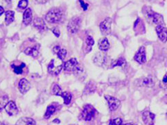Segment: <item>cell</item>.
Instances as JSON below:
<instances>
[{
	"label": "cell",
	"mask_w": 167,
	"mask_h": 125,
	"mask_svg": "<svg viewBox=\"0 0 167 125\" xmlns=\"http://www.w3.org/2000/svg\"><path fill=\"white\" fill-rule=\"evenodd\" d=\"M143 13L146 18L147 21L151 24L155 25L157 26L164 25V22L163 17L161 14L155 13L151 9L150 7L145 6L143 8Z\"/></svg>",
	"instance_id": "obj_1"
},
{
	"label": "cell",
	"mask_w": 167,
	"mask_h": 125,
	"mask_svg": "<svg viewBox=\"0 0 167 125\" xmlns=\"http://www.w3.org/2000/svg\"><path fill=\"white\" fill-rule=\"evenodd\" d=\"M62 12L59 8H54L49 11L47 13L45 18L49 23H58L62 18Z\"/></svg>",
	"instance_id": "obj_2"
},
{
	"label": "cell",
	"mask_w": 167,
	"mask_h": 125,
	"mask_svg": "<svg viewBox=\"0 0 167 125\" xmlns=\"http://www.w3.org/2000/svg\"><path fill=\"white\" fill-rule=\"evenodd\" d=\"M95 113V109L92 105H86L82 112V118L86 121H90L94 118Z\"/></svg>",
	"instance_id": "obj_3"
},
{
	"label": "cell",
	"mask_w": 167,
	"mask_h": 125,
	"mask_svg": "<svg viewBox=\"0 0 167 125\" xmlns=\"http://www.w3.org/2000/svg\"><path fill=\"white\" fill-rule=\"evenodd\" d=\"M64 70L68 72H75V73H80L81 69L78 66V62L75 58H72L69 61L66 62L64 64Z\"/></svg>",
	"instance_id": "obj_4"
},
{
	"label": "cell",
	"mask_w": 167,
	"mask_h": 125,
	"mask_svg": "<svg viewBox=\"0 0 167 125\" xmlns=\"http://www.w3.org/2000/svg\"><path fill=\"white\" fill-rule=\"evenodd\" d=\"M80 24H81V20L79 17H73L69 21V22L68 23L67 29L70 33L75 34L79 31V27H80Z\"/></svg>",
	"instance_id": "obj_5"
},
{
	"label": "cell",
	"mask_w": 167,
	"mask_h": 125,
	"mask_svg": "<svg viewBox=\"0 0 167 125\" xmlns=\"http://www.w3.org/2000/svg\"><path fill=\"white\" fill-rule=\"evenodd\" d=\"M112 22L110 18H106L100 23V30L104 35H108L110 34Z\"/></svg>",
	"instance_id": "obj_6"
},
{
	"label": "cell",
	"mask_w": 167,
	"mask_h": 125,
	"mask_svg": "<svg viewBox=\"0 0 167 125\" xmlns=\"http://www.w3.org/2000/svg\"><path fill=\"white\" fill-rule=\"evenodd\" d=\"M63 69L62 64L56 65L55 60H52L48 65V72L51 75H58Z\"/></svg>",
	"instance_id": "obj_7"
},
{
	"label": "cell",
	"mask_w": 167,
	"mask_h": 125,
	"mask_svg": "<svg viewBox=\"0 0 167 125\" xmlns=\"http://www.w3.org/2000/svg\"><path fill=\"white\" fill-rule=\"evenodd\" d=\"M105 99L107 100L108 105H109V108L110 109V111L113 112L115 111L116 109H118V107L120 106L121 102L120 101L114 96H111L109 95H105Z\"/></svg>",
	"instance_id": "obj_8"
},
{
	"label": "cell",
	"mask_w": 167,
	"mask_h": 125,
	"mask_svg": "<svg viewBox=\"0 0 167 125\" xmlns=\"http://www.w3.org/2000/svg\"><path fill=\"white\" fill-rule=\"evenodd\" d=\"M134 60L139 64H144L146 62V52L145 48L141 47L134 56Z\"/></svg>",
	"instance_id": "obj_9"
},
{
	"label": "cell",
	"mask_w": 167,
	"mask_h": 125,
	"mask_svg": "<svg viewBox=\"0 0 167 125\" xmlns=\"http://www.w3.org/2000/svg\"><path fill=\"white\" fill-rule=\"evenodd\" d=\"M143 120L146 125H154L155 115L153 113L146 111L143 113Z\"/></svg>",
	"instance_id": "obj_10"
},
{
	"label": "cell",
	"mask_w": 167,
	"mask_h": 125,
	"mask_svg": "<svg viewBox=\"0 0 167 125\" xmlns=\"http://www.w3.org/2000/svg\"><path fill=\"white\" fill-rule=\"evenodd\" d=\"M155 29L160 40L163 43H166L167 41V28L164 27V25H159L157 26Z\"/></svg>",
	"instance_id": "obj_11"
},
{
	"label": "cell",
	"mask_w": 167,
	"mask_h": 125,
	"mask_svg": "<svg viewBox=\"0 0 167 125\" xmlns=\"http://www.w3.org/2000/svg\"><path fill=\"white\" fill-rule=\"evenodd\" d=\"M6 111L10 116H15L18 113V108L13 101H10L6 106Z\"/></svg>",
	"instance_id": "obj_12"
},
{
	"label": "cell",
	"mask_w": 167,
	"mask_h": 125,
	"mask_svg": "<svg viewBox=\"0 0 167 125\" xmlns=\"http://www.w3.org/2000/svg\"><path fill=\"white\" fill-rule=\"evenodd\" d=\"M106 60V57L105 54L103 52H99L94 55L93 62L95 65L98 66H101L105 63Z\"/></svg>",
	"instance_id": "obj_13"
},
{
	"label": "cell",
	"mask_w": 167,
	"mask_h": 125,
	"mask_svg": "<svg viewBox=\"0 0 167 125\" xmlns=\"http://www.w3.org/2000/svg\"><path fill=\"white\" fill-rule=\"evenodd\" d=\"M30 88V84L26 79H21L19 83V89L22 94H25Z\"/></svg>",
	"instance_id": "obj_14"
},
{
	"label": "cell",
	"mask_w": 167,
	"mask_h": 125,
	"mask_svg": "<svg viewBox=\"0 0 167 125\" xmlns=\"http://www.w3.org/2000/svg\"><path fill=\"white\" fill-rule=\"evenodd\" d=\"M32 10L30 8H26L25 12L24 13V15H23V23L25 25H28L30 23L32 22Z\"/></svg>",
	"instance_id": "obj_15"
},
{
	"label": "cell",
	"mask_w": 167,
	"mask_h": 125,
	"mask_svg": "<svg viewBox=\"0 0 167 125\" xmlns=\"http://www.w3.org/2000/svg\"><path fill=\"white\" fill-rule=\"evenodd\" d=\"M55 54L58 55V58L61 60H63L64 58H65L66 55H67V50L65 49L61 48L60 46H55L53 49Z\"/></svg>",
	"instance_id": "obj_16"
},
{
	"label": "cell",
	"mask_w": 167,
	"mask_h": 125,
	"mask_svg": "<svg viewBox=\"0 0 167 125\" xmlns=\"http://www.w3.org/2000/svg\"><path fill=\"white\" fill-rule=\"evenodd\" d=\"M34 25L36 28L39 30H45L46 29V25H45V23L43 21V18H36L35 20H34Z\"/></svg>",
	"instance_id": "obj_17"
},
{
	"label": "cell",
	"mask_w": 167,
	"mask_h": 125,
	"mask_svg": "<svg viewBox=\"0 0 167 125\" xmlns=\"http://www.w3.org/2000/svg\"><path fill=\"white\" fill-rule=\"evenodd\" d=\"M16 125H36V122L34 119L26 117V118H21L19 120Z\"/></svg>",
	"instance_id": "obj_18"
},
{
	"label": "cell",
	"mask_w": 167,
	"mask_h": 125,
	"mask_svg": "<svg viewBox=\"0 0 167 125\" xmlns=\"http://www.w3.org/2000/svg\"><path fill=\"white\" fill-rule=\"evenodd\" d=\"M98 46L99 49H100L101 51H108L110 48V43L107 39H104L99 42Z\"/></svg>",
	"instance_id": "obj_19"
},
{
	"label": "cell",
	"mask_w": 167,
	"mask_h": 125,
	"mask_svg": "<svg viewBox=\"0 0 167 125\" xmlns=\"http://www.w3.org/2000/svg\"><path fill=\"white\" fill-rule=\"evenodd\" d=\"M25 54L28 55H31L32 57H37L39 55V49L36 47H28L25 50Z\"/></svg>",
	"instance_id": "obj_20"
},
{
	"label": "cell",
	"mask_w": 167,
	"mask_h": 125,
	"mask_svg": "<svg viewBox=\"0 0 167 125\" xmlns=\"http://www.w3.org/2000/svg\"><path fill=\"white\" fill-rule=\"evenodd\" d=\"M141 84L144 86L149 87L150 88V87H153L154 86L155 82H154V80L152 77H145V78H144L143 79H142Z\"/></svg>",
	"instance_id": "obj_21"
},
{
	"label": "cell",
	"mask_w": 167,
	"mask_h": 125,
	"mask_svg": "<svg viewBox=\"0 0 167 125\" xmlns=\"http://www.w3.org/2000/svg\"><path fill=\"white\" fill-rule=\"evenodd\" d=\"M6 23L7 25L10 24L11 23H13L14 21V13L13 11L8 10L6 11Z\"/></svg>",
	"instance_id": "obj_22"
},
{
	"label": "cell",
	"mask_w": 167,
	"mask_h": 125,
	"mask_svg": "<svg viewBox=\"0 0 167 125\" xmlns=\"http://www.w3.org/2000/svg\"><path fill=\"white\" fill-rule=\"evenodd\" d=\"M56 107L54 105H49L47 108V110H46V112H45V119H48L51 117V116L52 114H54V113L56 112Z\"/></svg>",
	"instance_id": "obj_23"
},
{
	"label": "cell",
	"mask_w": 167,
	"mask_h": 125,
	"mask_svg": "<svg viewBox=\"0 0 167 125\" xmlns=\"http://www.w3.org/2000/svg\"><path fill=\"white\" fill-rule=\"evenodd\" d=\"M60 96H61L64 98V103L68 105L71 103V98H72V96H71V94L69 92H62L61 95Z\"/></svg>",
	"instance_id": "obj_24"
},
{
	"label": "cell",
	"mask_w": 167,
	"mask_h": 125,
	"mask_svg": "<svg viewBox=\"0 0 167 125\" xmlns=\"http://www.w3.org/2000/svg\"><path fill=\"white\" fill-rule=\"evenodd\" d=\"M8 102V96L4 95L0 96V112H1L3 108L6 107V106Z\"/></svg>",
	"instance_id": "obj_25"
},
{
	"label": "cell",
	"mask_w": 167,
	"mask_h": 125,
	"mask_svg": "<svg viewBox=\"0 0 167 125\" xmlns=\"http://www.w3.org/2000/svg\"><path fill=\"white\" fill-rule=\"evenodd\" d=\"M126 64V62H125V59L123 58H119L116 60H115L112 63V67H115V66H123L125 65Z\"/></svg>",
	"instance_id": "obj_26"
},
{
	"label": "cell",
	"mask_w": 167,
	"mask_h": 125,
	"mask_svg": "<svg viewBox=\"0 0 167 125\" xmlns=\"http://www.w3.org/2000/svg\"><path fill=\"white\" fill-rule=\"evenodd\" d=\"M25 66V64L22 63L21 64V66H15V65H12V68L13 69L14 72L17 75H20L23 73V69Z\"/></svg>",
	"instance_id": "obj_27"
},
{
	"label": "cell",
	"mask_w": 167,
	"mask_h": 125,
	"mask_svg": "<svg viewBox=\"0 0 167 125\" xmlns=\"http://www.w3.org/2000/svg\"><path fill=\"white\" fill-rule=\"evenodd\" d=\"M62 90L61 88H60V87L58 85V84H55L54 88L52 89V93L53 94H54V95L56 96H60L62 94Z\"/></svg>",
	"instance_id": "obj_28"
},
{
	"label": "cell",
	"mask_w": 167,
	"mask_h": 125,
	"mask_svg": "<svg viewBox=\"0 0 167 125\" xmlns=\"http://www.w3.org/2000/svg\"><path fill=\"white\" fill-rule=\"evenodd\" d=\"M95 84L93 82V81H90L88 84H87L86 89H85V92H89V93L91 92H94V90H95Z\"/></svg>",
	"instance_id": "obj_29"
},
{
	"label": "cell",
	"mask_w": 167,
	"mask_h": 125,
	"mask_svg": "<svg viewBox=\"0 0 167 125\" xmlns=\"http://www.w3.org/2000/svg\"><path fill=\"white\" fill-rule=\"evenodd\" d=\"M109 125H123V121L120 118L112 119L110 121Z\"/></svg>",
	"instance_id": "obj_30"
},
{
	"label": "cell",
	"mask_w": 167,
	"mask_h": 125,
	"mask_svg": "<svg viewBox=\"0 0 167 125\" xmlns=\"http://www.w3.org/2000/svg\"><path fill=\"white\" fill-rule=\"evenodd\" d=\"M28 0H20V2H19L18 7L21 9H25L26 8V7L28 6Z\"/></svg>",
	"instance_id": "obj_31"
},
{
	"label": "cell",
	"mask_w": 167,
	"mask_h": 125,
	"mask_svg": "<svg viewBox=\"0 0 167 125\" xmlns=\"http://www.w3.org/2000/svg\"><path fill=\"white\" fill-rule=\"evenodd\" d=\"M86 44L88 45L89 47H91L94 44V40H93V38L91 37L90 36H89L88 37L86 38Z\"/></svg>",
	"instance_id": "obj_32"
},
{
	"label": "cell",
	"mask_w": 167,
	"mask_h": 125,
	"mask_svg": "<svg viewBox=\"0 0 167 125\" xmlns=\"http://www.w3.org/2000/svg\"><path fill=\"white\" fill-rule=\"evenodd\" d=\"M79 3H80V5H81L82 8H83V10H86L87 8H88L89 5L87 4L86 3H85L84 2L83 0H79Z\"/></svg>",
	"instance_id": "obj_33"
},
{
	"label": "cell",
	"mask_w": 167,
	"mask_h": 125,
	"mask_svg": "<svg viewBox=\"0 0 167 125\" xmlns=\"http://www.w3.org/2000/svg\"><path fill=\"white\" fill-rule=\"evenodd\" d=\"M52 32L56 36V37H59L60 36V30L58 28H54L52 30Z\"/></svg>",
	"instance_id": "obj_34"
},
{
	"label": "cell",
	"mask_w": 167,
	"mask_h": 125,
	"mask_svg": "<svg viewBox=\"0 0 167 125\" xmlns=\"http://www.w3.org/2000/svg\"><path fill=\"white\" fill-rule=\"evenodd\" d=\"M48 1L49 0H36V2L38 3H45Z\"/></svg>",
	"instance_id": "obj_35"
},
{
	"label": "cell",
	"mask_w": 167,
	"mask_h": 125,
	"mask_svg": "<svg viewBox=\"0 0 167 125\" xmlns=\"http://www.w3.org/2000/svg\"><path fill=\"white\" fill-rule=\"evenodd\" d=\"M4 13V10H3V8L2 6H0V16H1V15Z\"/></svg>",
	"instance_id": "obj_36"
},
{
	"label": "cell",
	"mask_w": 167,
	"mask_h": 125,
	"mask_svg": "<svg viewBox=\"0 0 167 125\" xmlns=\"http://www.w3.org/2000/svg\"><path fill=\"white\" fill-rule=\"evenodd\" d=\"M163 82L164 83H167V75H166V76L163 78Z\"/></svg>",
	"instance_id": "obj_37"
},
{
	"label": "cell",
	"mask_w": 167,
	"mask_h": 125,
	"mask_svg": "<svg viewBox=\"0 0 167 125\" xmlns=\"http://www.w3.org/2000/svg\"><path fill=\"white\" fill-rule=\"evenodd\" d=\"M60 122V120H58V119H56V120H54V122Z\"/></svg>",
	"instance_id": "obj_38"
},
{
	"label": "cell",
	"mask_w": 167,
	"mask_h": 125,
	"mask_svg": "<svg viewBox=\"0 0 167 125\" xmlns=\"http://www.w3.org/2000/svg\"><path fill=\"white\" fill-rule=\"evenodd\" d=\"M123 125H135V124H132V123H127V124H123Z\"/></svg>",
	"instance_id": "obj_39"
},
{
	"label": "cell",
	"mask_w": 167,
	"mask_h": 125,
	"mask_svg": "<svg viewBox=\"0 0 167 125\" xmlns=\"http://www.w3.org/2000/svg\"><path fill=\"white\" fill-rule=\"evenodd\" d=\"M0 125H5V124H0Z\"/></svg>",
	"instance_id": "obj_40"
},
{
	"label": "cell",
	"mask_w": 167,
	"mask_h": 125,
	"mask_svg": "<svg viewBox=\"0 0 167 125\" xmlns=\"http://www.w3.org/2000/svg\"><path fill=\"white\" fill-rule=\"evenodd\" d=\"M7 1H10V0H7Z\"/></svg>",
	"instance_id": "obj_41"
},
{
	"label": "cell",
	"mask_w": 167,
	"mask_h": 125,
	"mask_svg": "<svg viewBox=\"0 0 167 125\" xmlns=\"http://www.w3.org/2000/svg\"><path fill=\"white\" fill-rule=\"evenodd\" d=\"M148 1H151V0H148Z\"/></svg>",
	"instance_id": "obj_42"
},
{
	"label": "cell",
	"mask_w": 167,
	"mask_h": 125,
	"mask_svg": "<svg viewBox=\"0 0 167 125\" xmlns=\"http://www.w3.org/2000/svg\"><path fill=\"white\" fill-rule=\"evenodd\" d=\"M166 116H167V112H166Z\"/></svg>",
	"instance_id": "obj_43"
}]
</instances>
